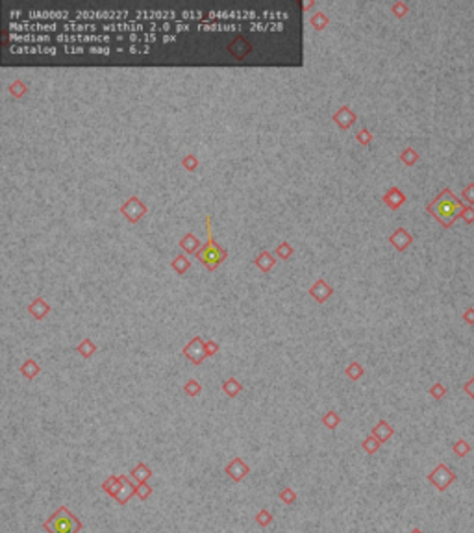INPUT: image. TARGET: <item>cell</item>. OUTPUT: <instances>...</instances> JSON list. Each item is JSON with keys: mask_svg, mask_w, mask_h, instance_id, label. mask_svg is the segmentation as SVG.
I'll list each match as a JSON object with an SVG mask.
<instances>
[{"mask_svg": "<svg viewBox=\"0 0 474 533\" xmlns=\"http://www.w3.org/2000/svg\"><path fill=\"white\" fill-rule=\"evenodd\" d=\"M463 209H465V206H463L461 202H459V198H457L456 194L452 193L448 187L443 189V191H441V193L428 204V211L432 213L433 217L437 218L444 228L452 226V222H454L457 217H461Z\"/></svg>", "mask_w": 474, "mask_h": 533, "instance_id": "1", "label": "cell"}, {"mask_svg": "<svg viewBox=\"0 0 474 533\" xmlns=\"http://www.w3.org/2000/svg\"><path fill=\"white\" fill-rule=\"evenodd\" d=\"M43 529H47L49 533H80L82 522L69 511L67 505H61L58 511L52 513L50 518L43 522Z\"/></svg>", "mask_w": 474, "mask_h": 533, "instance_id": "2", "label": "cell"}, {"mask_svg": "<svg viewBox=\"0 0 474 533\" xmlns=\"http://www.w3.org/2000/svg\"><path fill=\"white\" fill-rule=\"evenodd\" d=\"M206 230H207V242L204 246H200V250L196 252V257L204 263V266H207L209 271H215L217 266L226 259V250H222L220 246L215 244L211 237V226H209V217L206 220Z\"/></svg>", "mask_w": 474, "mask_h": 533, "instance_id": "3", "label": "cell"}, {"mask_svg": "<svg viewBox=\"0 0 474 533\" xmlns=\"http://www.w3.org/2000/svg\"><path fill=\"white\" fill-rule=\"evenodd\" d=\"M428 481H430L433 487H437V491H446L450 485L456 481V474L452 472L446 465L439 463L432 472L428 474Z\"/></svg>", "mask_w": 474, "mask_h": 533, "instance_id": "4", "label": "cell"}, {"mask_svg": "<svg viewBox=\"0 0 474 533\" xmlns=\"http://www.w3.org/2000/svg\"><path fill=\"white\" fill-rule=\"evenodd\" d=\"M183 356L189 361H193V365H200L207 358L206 341H202V337H195L193 341H189L187 345H185V348H183Z\"/></svg>", "mask_w": 474, "mask_h": 533, "instance_id": "5", "label": "cell"}, {"mask_svg": "<svg viewBox=\"0 0 474 533\" xmlns=\"http://www.w3.org/2000/svg\"><path fill=\"white\" fill-rule=\"evenodd\" d=\"M121 211L126 215V218L130 220V222H137V220L146 213V207H145V204H141V200L137 198V196H132V198H128L126 202L122 204Z\"/></svg>", "mask_w": 474, "mask_h": 533, "instance_id": "6", "label": "cell"}, {"mask_svg": "<svg viewBox=\"0 0 474 533\" xmlns=\"http://www.w3.org/2000/svg\"><path fill=\"white\" fill-rule=\"evenodd\" d=\"M224 472L228 474V476H230L233 481H237V483H239V481H243V479L250 474V466L247 465L243 459L235 457V459H231L230 463L226 465Z\"/></svg>", "mask_w": 474, "mask_h": 533, "instance_id": "7", "label": "cell"}, {"mask_svg": "<svg viewBox=\"0 0 474 533\" xmlns=\"http://www.w3.org/2000/svg\"><path fill=\"white\" fill-rule=\"evenodd\" d=\"M228 50H230V54L233 56V58L243 60V58H247V56L252 52V43H250L245 36H237L235 39L228 45Z\"/></svg>", "mask_w": 474, "mask_h": 533, "instance_id": "8", "label": "cell"}, {"mask_svg": "<svg viewBox=\"0 0 474 533\" xmlns=\"http://www.w3.org/2000/svg\"><path fill=\"white\" fill-rule=\"evenodd\" d=\"M121 478H122V485H121V489H119V492H117L113 498H115V502L119 503V505H124V503H128V500L137 492V485H134V481H130L128 476H121Z\"/></svg>", "mask_w": 474, "mask_h": 533, "instance_id": "9", "label": "cell"}, {"mask_svg": "<svg viewBox=\"0 0 474 533\" xmlns=\"http://www.w3.org/2000/svg\"><path fill=\"white\" fill-rule=\"evenodd\" d=\"M310 293H311V297H315L317 302L322 304V302H326V300H328L330 295L334 293V289H332V287H330V285L326 284L324 280H317L315 285H313V287L310 289Z\"/></svg>", "mask_w": 474, "mask_h": 533, "instance_id": "10", "label": "cell"}, {"mask_svg": "<svg viewBox=\"0 0 474 533\" xmlns=\"http://www.w3.org/2000/svg\"><path fill=\"white\" fill-rule=\"evenodd\" d=\"M389 241H391V244H393L396 250H400V252H402V250H406L407 246L411 244L413 237L409 235V233H407L404 228H398V230H396L395 233L389 237Z\"/></svg>", "mask_w": 474, "mask_h": 533, "instance_id": "11", "label": "cell"}, {"mask_svg": "<svg viewBox=\"0 0 474 533\" xmlns=\"http://www.w3.org/2000/svg\"><path fill=\"white\" fill-rule=\"evenodd\" d=\"M383 202H385L391 209H398V207L406 202V196H404V193H402L398 187H391L387 193L383 194Z\"/></svg>", "mask_w": 474, "mask_h": 533, "instance_id": "12", "label": "cell"}, {"mask_svg": "<svg viewBox=\"0 0 474 533\" xmlns=\"http://www.w3.org/2000/svg\"><path fill=\"white\" fill-rule=\"evenodd\" d=\"M393 433H395V430H393V428H391V426L387 424L385 420H380V422H378V424L372 428L371 435L376 437L380 442H385L387 439H391V437H393Z\"/></svg>", "mask_w": 474, "mask_h": 533, "instance_id": "13", "label": "cell"}, {"mask_svg": "<svg viewBox=\"0 0 474 533\" xmlns=\"http://www.w3.org/2000/svg\"><path fill=\"white\" fill-rule=\"evenodd\" d=\"M28 311H30L32 315L36 317L37 321H41V319H45V315H47V313L50 311V308H49V304L45 302V300H43L41 297H37L36 300H34V302L30 304Z\"/></svg>", "mask_w": 474, "mask_h": 533, "instance_id": "14", "label": "cell"}, {"mask_svg": "<svg viewBox=\"0 0 474 533\" xmlns=\"http://www.w3.org/2000/svg\"><path fill=\"white\" fill-rule=\"evenodd\" d=\"M334 119H335V122H337L341 128H345V130H347V128L354 122L356 115H354L352 111L348 109V106H343V108H341L339 111H337V113L334 115Z\"/></svg>", "mask_w": 474, "mask_h": 533, "instance_id": "15", "label": "cell"}, {"mask_svg": "<svg viewBox=\"0 0 474 533\" xmlns=\"http://www.w3.org/2000/svg\"><path fill=\"white\" fill-rule=\"evenodd\" d=\"M180 246H182V250H185L187 254H193V252L196 254V252L200 250V241H198L193 233H187V235L180 241Z\"/></svg>", "mask_w": 474, "mask_h": 533, "instance_id": "16", "label": "cell"}, {"mask_svg": "<svg viewBox=\"0 0 474 533\" xmlns=\"http://www.w3.org/2000/svg\"><path fill=\"white\" fill-rule=\"evenodd\" d=\"M121 485H122V478H121V476H110V478H108V479H106V481L102 483V489H104L106 492H108V494H110L111 498H113V496L117 494V492H119Z\"/></svg>", "mask_w": 474, "mask_h": 533, "instance_id": "17", "label": "cell"}, {"mask_svg": "<svg viewBox=\"0 0 474 533\" xmlns=\"http://www.w3.org/2000/svg\"><path fill=\"white\" fill-rule=\"evenodd\" d=\"M150 476H152V470H150L145 463H139V465L132 470V478H134L137 483H146V479L150 478Z\"/></svg>", "mask_w": 474, "mask_h": 533, "instance_id": "18", "label": "cell"}, {"mask_svg": "<svg viewBox=\"0 0 474 533\" xmlns=\"http://www.w3.org/2000/svg\"><path fill=\"white\" fill-rule=\"evenodd\" d=\"M241 389H243V387H241V383L237 382L235 378H228V380L222 383V391L226 393V396H228V398H235L237 394L241 393Z\"/></svg>", "mask_w": 474, "mask_h": 533, "instance_id": "19", "label": "cell"}, {"mask_svg": "<svg viewBox=\"0 0 474 533\" xmlns=\"http://www.w3.org/2000/svg\"><path fill=\"white\" fill-rule=\"evenodd\" d=\"M256 265L260 266L262 271H271L274 266V257L269 252H262V254L256 257Z\"/></svg>", "mask_w": 474, "mask_h": 533, "instance_id": "20", "label": "cell"}, {"mask_svg": "<svg viewBox=\"0 0 474 533\" xmlns=\"http://www.w3.org/2000/svg\"><path fill=\"white\" fill-rule=\"evenodd\" d=\"M76 352H78L82 358H91L93 354L97 352V346L93 345V341L89 339H84L82 343L78 345V348H76Z\"/></svg>", "mask_w": 474, "mask_h": 533, "instance_id": "21", "label": "cell"}, {"mask_svg": "<svg viewBox=\"0 0 474 533\" xmlns=\"http://www.w3.org/2000/svg\"><path fill=\"white\" fill-rule=\"evenodd\" d=\"M21 370H23V374H25L28 380H34V378L39 374V365H37L34 359H28V361H25V363H23Z\"/></svg>", "mask_w": 474, "mask_h": 533, "instance_id": "22", "label": "cell"}, {"mask_svg": "<svg viewBox=\"0 0 474 533\" xmlns=\"http://www.w3.org/2000/svg\"><path fill=\"white\" fill-rule=\"evenodd\" d=\"M380 446H382V442L378 441L374 435H369L363 439V450L367 454H376L378 450H380Z\"/></svg>", "mask_w": 474, "mask_h": 533, "instance_id": "23", "label": "cell"}, {"mask_svg": "<svg viewBox=\"0 0 474 533\" xmlns=\"http://www.w3.org/2000/svg\"><path fill=\"white\" fill-rule=\"evenodd\" d=\"M322 424L326 426L328 430H335V428L341 424V417L335 411H328L324 417H322Z\"/></svg>", "mask_w": 474, "mask_h": 533, "instance_id": "24", "label": "cell"}, {"mask_svg": "<svg viewBox=\"0 0 474 533\" xmlns=\"http://www.w3.org/2000/svg\"><path fill=\"white\" fill-rule=\"evenodd\" d=\"M452 450H454V454L459 455V457H465V455L470 452V444H468L465 439H457L454 444H452Z\"/></svg>", "mask_w": 474, "mask_h": 533, "instance_id": "25", "label": "cell"}, {"mask_svg": "<svg viewBox=\"0 0 474 533\" xmlns=\"http://www.w3.org/2000/svg\"><path fill=\"white\" fill-rule=\"evenodd\" d=\"M400 159L406 165H415L417 163V159H419V154H417L413 148H406V150L400 154Z\"/></svg>", "mask_w": 474, "mask_h": 533, "instance_id": "26", "label": "cell"}, {"mask_svg": "<svg viewBox=\"0 0 474 533\" xmlns=\"http://www.w3.org/2000/svg\"><path fill=\"white\" fill-rule=\"evenodd\" d=\"M280 500L284 503H287V505H291V503L297 502V492L293 491V489H289V487H286L284 491L280 492Z\"/></svg>", "mask_w": 474, "mask_h": 533, "instance_id": "27", "label": "cell"}, {"mask_svg": "<svg viewBox=\"0 0 474 533\" xmlns=\"http://www.w3.org/2000/svg\"><path fill=\"white\" fill-rule=\"evenodd\" d=\"M256 522H258L260 526H263V527H265V526H269V524L273 522V515L269 513L267 509H262V511H260V513L256 515Z\"/></svg>", "mask_w": 474, "mask_h": 533, "instance_id": "28", "label": "cell"}, {"mask_svg": "<svg viewBox=\"0 0 474 533\" xmlns=\"http://www.w3.org/2000/svg\"><path fill=\"white\" fill-rule=\"evenodd\" d=\"M172 266H174V271H176L178 274H183L189 269V261L185 259L183 255H178L176 259L172 261Z\"/></svg>", "mask_w": 474, "mask_h": 533, "instance_id": "29", "label": "cell"}, {"mask_svg": "<svg viewBox=\"0 0 474 533\" xmlns=\"http://www.w3.org/2000/svg\"><path fill=\"white\" fill-rule=\"evenodd\" d=\"M347 374H348V378H352V380H359V378L363 376V369H361V365L359 363H350L347 369Z\"/></svg>", "mask_w": 474, "mask_h": 533, "instance_id": "30", "label": "cell"}, {"mask_svg": "<svg viewBox=\"0 0 474 533\" xmlns=\"http://www.w3.org/2000/svg\"><path fill=\"white\" fill-rule=\"evenodd\" d=\"M152 494V487L148 483H139L137 485V492H135V496L139 498V500H146V498Z\"/></svg>", "mask_w": 474, "mask_h": 533, "instance_id": "31", "label": "cell"}, {"mask_svg": "<svg viewBox=\"0 0 474 533\" xmlns=\"http://www.w3.org/2000/svg\"><path fill=\"white\" fill-rule=\"evenodd\" d=\"M200 383L195 382V380H189L187 383H185V393L189 394V396H196V394L200 393Z\"/></svg>", "mask_w": 474, "mask_h": 533, "instance_id": "32", "label": "cell"}, {"mask_svg": "<svg viewBox=\"0 0 474 533\" xmlns=\"http://www.w3.org/2000/svg\"><path fill=\"white\" fill-rule=\"evenodd\" d=\"M430 394H432L435 400H441L444 394H446V389H444L443 383H435V385H432V389H430Z\"/></svg>", "mask_w": 474, "mask_h": 533, "instance_id": "33", "label": "cell"}, {"mask_svg": "<svg viewBox=\"0 0 474 533\" xmlns=\"http://www.w3.org/2000/svg\"><path fill=\"white\" fill-rule=\"evenodd\" d=\"M276 254H278L282 259H287V257L293 254V248L289 246V244H287V242H282L278 248H276Z\"/></svg>", "mask_w": 474, "mask_h": 533, "instance_id": "34", "label": "cell"}, {"mask_svg": "<svg viewBox=\"0 0 474 533\" xmlns=\"http://www.w3.org/2000/svg\"><path fill=\"white\" fill-rule=\"evenodd\" d=\"M311 25L315 26L317 30H321V28H322V26H324V25H328V19L324 17L322 13H317L315 17L311 19Z\"/></svg>", "mask_w": 474, "mask_h": 533, "instance_id": "35", "label": "cell"}, {"mask_svg": "<svg viewBox=\"0 0 474 533\" xmlns=\"http://www.w3.org/2000/svg\"><path fill=\"white\" fill-rule=\"evenodd\" d=\"M463 198L467 200L468 204H474V183H468L467 187L463 189Z\"/></svg>", "mask_w": 474, "mask_h": 533, "instance_id": "36", "label": "cell"}, {"mask_svg": "<svg viewBox=\"0 0 474 533\" xmlns=\"http://www.w3.org/2000/svg\"><path fill=\"white\" fill-rule=\"evenodd\" d=\"M461 218L467 222V224H472L474 222V207H465L461 213Z\"/></svg>", "mask_w": 474, "mask_h": 533, "instance_id": "37", "label": "cell"}, {"mask_svg": "<svg viewBox=\"0 0 474 533\" xmlns=\"http://www.w3.org/2000/svg\"><path fill=\"white\" fill-rule=\"evenodd\" d=\"M219 352V345L215 343V341H206V354H207V358L209 356H215Z\"/></svg>", "mask_w": 474, "mask_h": 533, "instance_id": "38", "label": "cell"}, {"mask_svg": "<svg viewBox=\"0 0 474 533\" xmlns=\"http://www.w3.org/2000/svg\"><path fill=\"white\" fill-rule=\"evenodd\" d=\"M371 139H372V135H371L369 132H367L365 128L358 133V141L361 143V145H369V143H371Z\"/></svg>", "mask_w": 474, "mask_h": 533, "instance_id": "39", "label": "cell"}, {"mask_svg": "<svg viewBox=\"0 0 474 533\" xmlns=\"http://www.w3.org/2000/svg\"><path fill=\"white\" fill-rule=\"evenodd\" d=\"M196 165H198V161H196L195 156H187V158H183V167H185L187 170L196 169Z\"/></svg>", "mask_w": 474, "mask_h": 533, "instance_id": "40", "label": "cell"}, {"mask_svg": "<svg viewBox=\"0 0 474 533\" xmlns=\"http://www.w3.org/2000/svg\"><path fill=\"white\" fill-rule=\"evenodd\" d=\"M393 12L396 13V17H404L407 12V6L404 4V2H396L395 6H393Z\"/></svg>", "mask_w": 474, "mask_h": 533, "instance_id": "41", "label": "cell"}, {"mask_svg": "<svg viewBox=\"0 0 474 533\" xmlns=\"http://www.w3.org/2000/svg\"><path fill=\"white\" fill-rule=\"evenodd\" d=\"M12 93L15 95V97H23V93H25V85L21 84V82H15V84L12 85Z\"/></svg>", "mask_w": 474, "mask_h": 533, "instance_id": "42", "label": "cell"}, {"mask_svg": "<svg viewBox=\"0 0 474 533\" xmlns=\"http://www.w3.org/2000/svg\"><path fill=\"white\" fill-rule=\"evenodd\" d=\"M463 391H465V393H467L468 396L474 400V376L470 378V382H467L465 385H463Z\"/></svg>", "mask_w": 474, "mask_h": 533, "instance_id": "43", "label": "cell"}, {"mask_svg": "<svg viewBox=\"0 0 474 533\" xmlns=\"http://www.w3.org/2000/svg\"><path fill=\"white\" fill-rule=\"evenodd\" d=\"M463 321L467 324H474V308H468L465 313H463Z\"/></svg>", "mask_w": 474, "mask_h": 533, "instance_id": "44", "label": "cell"}, {"mask_svg": "<svg viewBox=\"0 0 474 533\" xmlns=\"http://www.w3.org/2000/svg\"><path fill=\"white\" fill-rule=\"evenodd\" d=\"M409 533H422V529H419V527H415V529H411Z\"/></svg>", "mask_w": 474, "mask_h": 533, "instance_id": "45", "label": "cell"}]
</instances>
